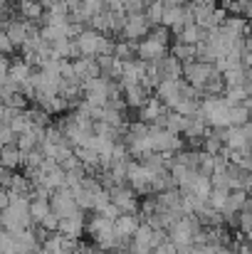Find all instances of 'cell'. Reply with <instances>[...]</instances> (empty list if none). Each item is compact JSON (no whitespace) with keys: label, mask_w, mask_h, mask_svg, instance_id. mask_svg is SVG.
<instances>
[{"label":"cell","mask_w":252,"mask_h":254,"mask_svg":"<svg viewBox=\"0 0 252 254\" xmlns=\"http://www.w3.org/2000/svg\"><path fill=\"white\" fill-rule=\"evenodd\" d=\"M60 222H62V220H60L55 212H50V215L42 220V227H45V230H60Z\"/></svg>","instance_id":"obj_21"},{"label":"cell","mask_w":252,"mask_h":254,"mask_svg":"<svg viewBox=\"0 0 252 254\" xmlns=\"http://www.w3.org/2000/svg\"><path fill=\"white\" fill-rule=\"evenodd\" d=\"M218 0H193V5H215Z\"/></svg>","instance_id":"obj_23"},{"label":"cell","mask_w":252,"mask_h":254,"mask_svg":"<svg viewBox=\"0 0 252 254\" xmlns=\"http://www.w3.org/2000/svg\"><path fill=\"white\" fill-rule=\"evenodd\" d=\"M139 220H136V215H121L119 220H116V235L121 237V240H126V237H136V232H139Z\"/></svg>","instance_id":"obj_11"},{"label":"cell","mask_w":252,"mask_h":254,"mask_svg":"<svg viewBox=\"0 0 252 254\" xmlns=\"http://www.w3.org/2000/svg\"><path fill=\"white\" fill-rule=\"evenodd\" d=\"M245 89H248V94L252 96V74H250V79H248V84H245Z\"/></svg>","instance_id":"obj_24"},{"label":"cell","mask_w":252,"mask_h":254,"mask_svg":"<svg viewBox=\"0 0 252 254\" xmlns=\"http://www.w3.org/2000/svg\"><path fill=\"white\" fill-rule=\"evenodd\" d=\"M124 91H126V101H129L131 106H139V109H144V106L149 104V89H146L144 84L126 86Z\"/></svg>","instance_id":"obj_13"},{"label":"cell","mask_w":252,"mask_h":254,"mask_svg":"<svg viewBox=\"0 0 252 254\" xmlns=\"http://www.w3.org/2000/svg\"><path fill=\"white\" fill-rule=\"evenodd\" d=\"M22 161H25V153L17 146H5L2 148V163H5V168H15Z\"/></svg>","instance_id":"obj_18"},{"label":"cell","mask_w":252,"mask_h":254,"mask_svg":"<svg viewBox=\"0 0 252 254\" xmlns=\"http://www.w3.org/2000/svg\"><path fill=\"white\" fill-rule=\"evenodd\" d=\"M37 30L32 27V22H27V20H15V22H5V35L12 40V45L15 47H22L32 35H35Z\"/></svg>","instance_id":"obj_6"},{"label":"cell","mask_w":252,"mask_h":254,"mask_svg":"<svg viewBox=\"0 0 252 254\" xmlns=\"http://www.w3.org/2000/svg\"><path fill=\"white\" fill-rule=\"evenodd\" d=\"M136 55H139V60H144V62H161L166 55V45H161L156 37H144L141 42H139V47H136Z\"/></svg>","instance_id":"obj_5"},{"label":"cell","mask_w":252,"mask_h":254,"mask_svg":"<svg viewBox=\"0 0 252 254\" xmlns=\"http://www.w3.org/2000/svg\"><path fill=\"white\" fill-rule=\"evenodd\" d=\"M170 242L178 247V250H185V247H193L195 245V240L200 237L198 232H200V227H198V222L193 220V217H180L170 230Z\"/></svg>","instance_id":"obj_1"},{"label":"cell","mask_w":252,"mask_h":254,"mask_svg":"<svg viewBox=\"0 0 252 254\" xmlns=\"http://www.w3.org/2000/svg\"><path fill=\"white\" fill-rule=\"evenodd\" d=\"M57 232H60V235H65V237H70V240L80 237V232H82V212H80V215H75V217L62 220Z\"/></svg>","instance_id":"obj_14"},{"label":"cell","mask_w":252,"mask_h":254,"mask_svg":"<svg viewBox=\"0 0 252 254\" xmlns=\"http://www.w3.org/2000/svg\"><path fill=\"white\" fill-rule=\"evenodd\" d=\"M50 205H52V212H55L60 220H67V217H75V215L82 212L80 205H77V200H75V192H72L70 188H62V190L52 192Z\"/></svg>","instance_id":"obj_2"},{"label":"cell","mask_w":252,"mask_h":254,"mask_svg":"<svg viewBox=\"0 0 252 254\" xmlns=\"http://www.w3.org/2000/svg\"><path fill=\"white\" fill-rule=\"evenodd\" d=\"M151 22H149V17H146V12L144 15H129V20H126V27H124V37L129 40V42H136V40H144V37H149L151 35Z\"/></svg>","instance_id":"obj_4"},{"label":"cell","mask_w":252,"mask_h":254,"mask_svg":"<svg viewBox=\"0 0 252 254\" xmlns=\"http://www.w3.org/2000/svg\"><path fill=\"white\" fill-rule=\"evenodd\" d=\"M75 156L80 158V163H84V166H99L101 163V156L94 151V148H75Z\"/></svg>","instance_id":"obj_19"},{"label":"cell","mask_w":252,"mask_h":254,"mask_svg":"<svg viewBox=\"0 0 252 254\" xmlns=\"http://www.w3.org/2000/svg\"><path fill=\"white\" fill-rule=\"evenodd\" d=\"M156 99H161L166 106L175 109V106H178V101L183 99V94H180V82H170V79L161 82L159 89H156Z\"/></svg>","instance_id":"obj_7"},{"label":"cell","mask_w":252,"mask_h":254,"mask_svg":"<svg viewBox=\"0 0 252 254\" xmlns=\"http://www.w3.org/2000/svg\"><path fill=\"white\" fill-rule=\"evenodd\" d=\"M52 212V205L45 200V197H35L30 202V215H32V222H42L47 215Z\"/></svg>","instance_id":"obj_16"},{"label":"cell","mask_w":252,"mask_h":254,"mask_svg":"<svg viewBox=\"0 0 252 254\" xmlns=\"http://www.w3.org/2000/svg\"><path fill=\"white\" fill-rule=\"evenodd\" d=\"M0 50H2V55H12V50H15V45H12V40L2 32L0 35Z\"/></svg>","instance_id":"obj_22"},{"label":"cell","mask_w":252,"mask_h":254,"mask_svg":"<svg viewBox=\"0 0 252 254\" xmlns=\"http://www.w3.org/2000/svg\"><path fill=\"white\" fill-rule=\"evenodd\" d=\"M32 74H35V72L30 69V64H27L25 60H15V62L10 64V77H12V79H15L20 86L25 84V82H27Z\"/></svg>","instance_id":"obj_15"},{"label":"cell","mask_w":252,"mask_h":254,"mask_svg":"<svg viewBox=\"0 0 252 254\" xmlns=\"http://www.w3.org/2000/svg\"><path fill=\"white\" fill-rule=\"evenodd\" d=\"M248 202V197H245V192L240 190V192H230V197H228V205H225V215H235L238 210H243V205Z\"/></svg>","instance_id":"obj_20"},{"label":"cell","mask_w":252,"mask_h":254,"mask_svg":"<svg viewBox=\"0 0 252 254\" xmlns=\"http://www.w3.org/2000/svg\"><path fill=\"white\" fill-rule=\"evenodd\" d=\"M111 202L124 212V215H134L136 212V197H134V192L131 190H126V188H111Z\"/></svg>","instance_id":"obj_8"},{"label":"cell","mask_w":252,"mask_h":254,"mask_svg":"<svg viewBox=\"0 0 252 254\" xmlns=\"http://www.w3.org/2000/svg\"><path fill=\"white\" fill-rule=\"evenodd\" d=\"M149 136H151V146H154V153H161V156H170L173 151L180 148V141L175 133H170L168 128L161 126H149Z\"/></svg>","instance_id":"obj_3"},{"label":"cell","mask_w":252,"mask_h":254,"mask_svg":"<svg viewBox=\"0 0 252 254\" xmlns=\"http://www.w3.org/2000/svg\"><path fill=\"white\" fill-rule=\"evenodd\" d=\"M99 40H101V32H96V30H84L75 42H77L82 57H96V55H99Z\"/></svg>","instance_id":"obj_9"},{"label":"cell","mask_w":252,"mask_h":254,"mask_svg":"<svg viewBox=\"0 0 252 254\" xmlns=\"http://www.w3.org/2000/svg\"><path fill=\"white\" fill-rule=\"evenodd\" d=\"M45 12H47V10L42 7L40 0H20V15H22V20L35 22V20L45 17Z\"/></svg>","instance_id":"obj_10"},{"label":"cell","mask_w":252,"mask_h":254,"mask_svg":"<svg viewBox=\"0 0 252 254\" xmlns=\"http://www.w3.org/2000/svg\"><path fill=\"white\" fill-rule=\"evenodd\" d=\"M164 10H166V2L164 0H151L149 7H146V17L151 22V27H159L164 22Z\"/></svg>","instance_id":"obj_17"},{"label":"cell","mask_w":252,"mask_h":254,"mask_svg":"<svg viewBox=\"0 0 252 254\" xmlns=\"http://www.w3.org/2000/svg\"><path fill=\"white\" fill-rule=\"evenodd\" d=\"M170 55L180 62V64H188V62H195L198 60V47L195 45H185V42H175L170 47Z\"/></svg>","instance_id":"obj_12"}]
</instances>
